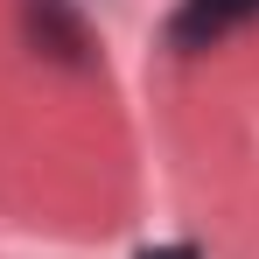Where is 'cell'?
<instances>
[{"instance_id": "obj_1", "label": "cell", "mask_w": 259, "mask_h": 259, "mask_svg": "<svg viewBox=\"0 0 259 259\" xmlns=\"http://www.w3.org/2000/svg\"><path fill=\"white\" fill-rule=\"evenodd\" d=\"M21 21H28V42L42 49V56L77 63V70L98 63V56H91V28H84V14H77L70 0H21Z\"/></svg>"}, {"instance_id": "obj_2", "label": "cell", "mask_w": 259, "mask_h": 259, "mask_svg": "<svg viewBox=\"0 0 259 259\" xmlns=\"http://www.w3.org/2000/svg\"><path fill=\"white\" fill-rule=\"evenodd\" d=\"M259 14V0H182L168 14V49H210L217 35L245 28Z\"/></svg>"}, {"instance_id": "obj_3", "label": "cell", "mask_w": 259, "mask_h": 259, "mask_svg": "<svg viewBox=\"0 0 259 259\" xmlns=\"http://www.w3.org/2000/svg\"><path fill=\"white\" fill-rule=\"evenodd\" d=\"M133 259H203V252H196V245L182 238V245H140V252H133Z\"/></svg>"}]
</instances>
